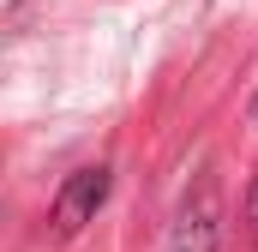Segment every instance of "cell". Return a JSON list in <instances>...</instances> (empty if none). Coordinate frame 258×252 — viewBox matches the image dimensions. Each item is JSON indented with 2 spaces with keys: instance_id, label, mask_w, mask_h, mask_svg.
Listing matches in <instances>:
<instances>
[{
  "instance_id": "1",
  "label": "cell",
  "mask_w": 258,
  "mask_h": 252,
  "mask_svg": "<svg viewBox=\"0 0 258 252\" xmlns=\"http://www.w3.org/2000/svg\"><path fill=\"white\" fill-rule=\"evenodd\" d=\"M108 204V168H78L66 174V186L54 192V210H48V234L72 240L84 222H96V210Z\"/></svg>"
},
{
  "instance_id": "2",
  "label": "cell",
  "mask_w": 258,
  "mask_h": 252,
  "mask_svg": "<svg viewBox=\"0 0 258 252\" xmlns=\"http://www.w3.org/2000/svg\"><path fill=\"white\" fill-rule=\"evenodd\" d=\"M216 234H222V210H216V186L204 180L174 216V252H216Z\"/></svg>"
},
{
  "instance_id": "3",
  "label": "cell",
  "mask_w": 258,
  "mask_h": 252,
  "mask_svg": "<svg viewBox=\"0 0 258 252\" xmlns=\"http://www.w3.org/2000/svg\"><path fill=\"white\" fill-rule=\"evenodd\" d=\"M252 222H258V180H252Z\"/></svg>"
},
{
  "instance_id": "4",
  "label": "cell",
  "mask_w": 258,
  "mask_h": 252,
  "mask_svg": "<svg viewBox=\"0 0 258 252\" xmlns=\"http://www.w3.org/2000/svg\"><path fill=\"white\" fill-rule=\"evenodd\" d=\"M252 126H258V96H252Z\"/></svg>"
}]
</instances>
